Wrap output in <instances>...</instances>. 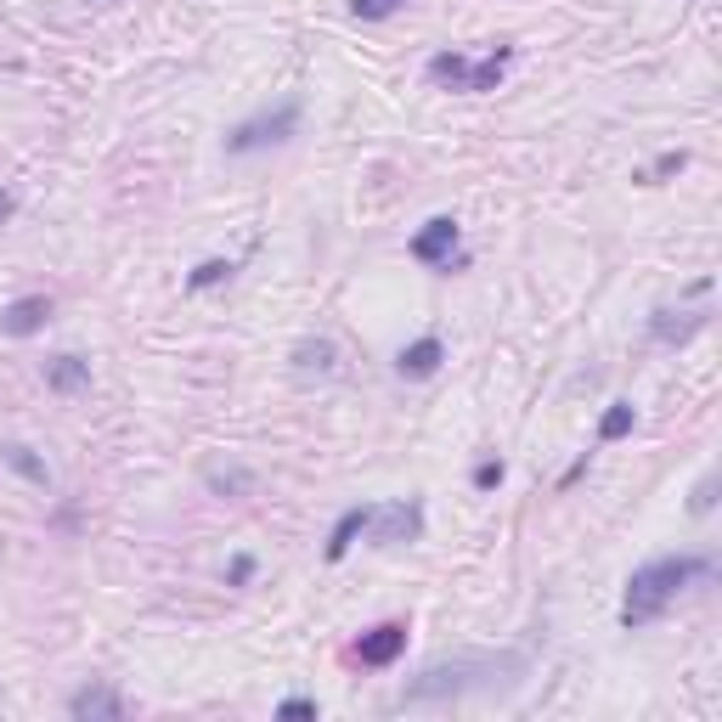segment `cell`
Wrapping results in <instances>:
<instances>
[{
  "mask_svg": "<svg viewBox=\"0 0 722 722\" xmlns=\"http://www.w3.org/2000/svg\"><path fill=\"white\" fill-rule=\"evenodd\" d=\"M508 56H514V51H508V45H497V51L486 56V63H474V69H468V91H492V85L503 80V69H508Z\"/></svg>",
  "mask_w": 722,
  "mask_h": 722,
  "instance_id": "cell-17",
  "label": "cell"
},
{
  "mask_svg": "<svg viewBox=\"0 0 722 722\" xmlns=\"http://www.w3.org/2000/svg\"><path fill=\"white\" fill-rule=\"evenodd\" d=\"M711 503H716V479L705 474L700 486H694V497H689V514H711Z\"/></svg>",
  "mask_w": 722,
  "mask_h": 722,
  "instance_id": "cell-22",
  "label": "cell"
},
{
  "mask_svg": "<svg viewBox=\"0 0 722 722\" xmlns=\"http://www.w3.org/2000/svg\"><path fill=\"white\" fill-rule=\"evenodd\" d=\"M683 164H689V153H660V158H654V169H649V180H667V175H678Z\"/></svg>",
  "mask_w": 722,
  "mask_h": 722,
  "instance_id": "cell-23",
  "label": "cell"
},
{
  "mask_svg": "<svg viewBox=\"0 0 722 722\" xmlns=\"http://www.w3.org/2000/svg\"><path fill=\"white\" fill-rule=\"evenodd\" d=\"M0 457H7V463H12V468H18L23 479H34V486H51V474H45V463H40V457H34V452H29L23 441H12V446H0Z\"/></svg>",
  "mask_w": 722,
  "mask_h": 722,
  "instance_id": "cell-16",
  "label": "cell"
},
{
  "mask_svg": "<svg viewBox=\"0 0 722 722\" xmlns=\"http://www.w3.org/2000/svg\"><path fill=\"white\" fill-rule=\"evenodd\" d=\"M45 322H51V299L45 293H23V299H12V306L0 311V333H7V339H34Z\"/></svg>",
  "mask_w": 722,
  "mask_h": 722,
  "instance_id": "cell-6",
  "label": "cell"
},
{
  "mask_svg": "<svg viewBox=\"0 0 722 722\" xmlns=\"http://www.w3.org/2000/svg\"><path fill=\"white\" fill-rule=\"evenodd\" d=\"M705 328V311H654L649 317V333L660 339V344H683V339H694Z\"/></svg>",
  "mask_w": 722,
  "mask_h": 722,
  "instance_id": "cell-11",
  "label": "cell"
},
{
  "mask_svg": "<svg viewBox=\"0 0 722 722\" xmlns=\"http://www.w3.org/2000/svg\"><path fill=\"white\" fill-rule=\"evenodd\" d=\"M401 7V0H350V12L355 18H368V23H379V18H390Z\"/></svg>",
  "mask_w": 722,
  "mask_h": 722,
  "instance_id": "cell-19",
  "label": "cell"
},
{
  "mask_svg": "<svg viewBox=\"0 0 722 722\" xmlns=\"http://www.w3.org/2000/svg\"><path fill=\"white\" fill-rule=\"evenodd\" d=\"M705 570H711V559H700V554H667V559H649L643 570H632L627 605H621V627L638 632V627L660 621L672 598H678L694 576H705Z\"/></svg>",
  "mask_w": 722,
  "mask_h": 722,
  "instance_id": "cell-1",
  "label": "cell"
},
{
  "mask_svg": "<svg viewBox=\"0 0 722 722\" xmlns=\"http://www.w3.org/2000/svg\"><path fill=\"white\" fill-rule=\"evenodd\" d=\"M373 542H384V548H390V542H412L417 530H424V508H417V503H390V508H379L373 514Z\"/></svg>",
  "mask_w": 722,
  "mask_h": 722,
  "instance_id": "cell-7",
  "label": "cell"
},
{
  "mask_svg": "<svg viewBox=\"0 0 722 722\" xmlns=\"http://www.w3.org/2000/svg\"><path fill=\"white\" fill-rule=\"evenodd\" d=\"M339 368V350H333V339H299L293 344V373H317V379H328Z\"/></svg>",
  "mask_w": 722,
  "mask_h": 722,
  "instance_id": "cell-12",
  "label": "cell"
},
{
  "mask_svg": "<svg viewBox=\"0 0 722 722\" xmlns=\"http://www.w3.org/2000/svg\"><path fill=\"white\" fill-rule=\"evenodd\" d=\"M632 424H638V406L632 401H610L605 417H598V441H627Z\"/></svg>",
  "mask_w": 722,
  "mask_h": 722,
  "instance_id": "cell-13",
  "label": "cell"
},
{
  "mask_svg": "<svg viewBox=\"0 0 722 722\" xmlns=\"http://www.w3.org/2000/svg\"><path fill=\"white\" fill-rule=\"evenodd\" d=\"M249 581H255V559L237 554V559L226 565V587H249Z\"/></svg>",
  "mask_w": 722,
  "mask_h": 722,
  "instance_id": "cell-20",
  "label": "cell"
},
{
  "mask_svg": "<svg viewBox=\"0 0 722 722\" xmlns=\"http://www.w3.org/2000/svg\"><path fill=\"white\" fill-rule=\"evenodd\" d=\"M293 125H299V102L288 96V102H277L271 113L249 118V125H237V131L226 136V153H260V147H277V142L293 136Z\"/></svg>",
  "mask_w": 722,
  "mask_h": 722,
  "instance_id": "cell-2",
  "label": "cell"
},
{
  "mask_svg": "<svg viewBox=\"0 0 722 722\" xmlns=\"http://www.w3.org/2000/svg\"><path fill=\"white\" fill-rule=\"evenodd\" d=\"M401 649H406V621H379L373 632L355 638V660H361V667H395Z\"/></svg>",
  "mask_w": 722,
  "mask_h": 722,
  "instance_id": "cell-4",
  "label": "cell"
},
{
  "mask_svg": "<svg viewBox=\"0 0 722 722\" xmlns=\"http://www.w3.org/2000/svg\"><path fill=\"white\" fill-rule=\"evenodd\" d=\"M45 384H51L56 395L91 390V361H80V355H51V361H45Z\"/></svg>",
  "mask_w": 722,
  "mask_h": 722,
  "instance_id": "cell-10",
  "label": "cell"
},
{
  "mask_svg": "<svg viewBox=\"0 0 722 722\" xmlns=\"http://www.w3.org/2000/svg\"><path fill=\"white\" fill-rule=\"evenodd\" d=\"M373 514H379L373 503H355V508H344V514H339V525L328 530V565H339V559L355 548V536H368Z\"/></svg>",
  "mask_w": 722,
  "mask_h": 722,
  "instance_id": "cell-8",
  "label": "cell"
},
{
  "mask_svg": "<svg viewBox=\"0 0 722 722\" xmlns=\"http://www.w3.org/2000/svg\"><path fill=\"white\" fill-rule=\"evenodd\" d=\"M468 69H474V63H468L463 51H435V56H430V80H441V85H463V91H468Z\"/></svg>",
  "mask_w": 722,
  "mask_h": 722,
  "instance_id": "cell-14",
  "label": "cell"
},
{
  "mask_svg": "<svg viewBox=\"0 0 722 722\" xmlns=\"http://www.w3.org/2000/svg\"><path fill=\"white\" fill-rule=\"evenodd\" d=\"M277 716H317V700L293 694V700H282V705H277Z\"/></svg>",
  "mask_w": 722,
  "mask_h": 722,
  "instance_id": "cell-24",
  "label": "cell"
},
{
  "mask_svg": "<svg viewBox=\"0 0 722 722\" xmlns=\"http://www.w3.org/2000/svg\"><path fill=\"white\" fill-rule=\"evenodd\" d=\"M69 716H74V722H118V716H131V705H125V694L107 689V683H85V689L69 700Z\"/></svg>",
  "mask_w": 722,
  "mask_h": 722,
  "instance_id": "cell-5",
  "label": "cell"
},
{
  "mask_svg": "<svg viewBox=\"0 0 722 722\" xmlns=\"http://www.w3.org/2000/svg\"><path fill=\"white\" fill-rule=\"evenodd\" d=\"M581 474H587V452H581V457H576V463L565 468V479H559V486H576V479H581Z\"/></svg>",
  "mask_w": 722,
  "mask_h": 722,
  "instance_id": "cell-25",
  "label": "cell"
},
{
  "mask_svg": "<svg viewBox=\"0 0 722 722\" xmlns=\"http://www.w3.org/2000/svg\"><path fill=\"white\" fill-rule=\"evenodd\" d=\"M204 479H209L215 497H249V492H255V474H249V468H209Z\"/></svg>",
  "mask_w": 722,
  "mask_h": 722,
  "instance_id": "cell-15",
  "label": "cell"
},
{
  "mask_svg": "<svg viewBox=\"0 0 722 722\" xmlns=\"http://www.w3.org/2000/svg\"><path fill=\"white\" fill-rule=\"evenodd\" d=\"M474 486H479V492H497V486H503V463H497V457H486V463L474 468Z\"/></svg>",
  "mask_w": 722,
  "mask_h": 722,
  "instance_id": "cell-21",
  "label": "cell"
},
{
  "mask_svg": "<svg viewBox=\"0 0 722 722\" xmlns=\"http://www.w3.org/2000/svg\"><path fill=\"white\" fill-rule=\"evenodd\" d=\"M457 220L452 215H435L412 231V260H424V266H457Z\"/></svg>",
  "mask_w": 722,
  "mask_h": 722,
  "instance_id": "cell-3",
  "label": "cell"
},
{
  "mask_svg": "<svg viewBox=\"0 0 722 722\" xmlns=\"http://www.w3.org/2000/svg\"><path fill=\"white\" fill-rule=\"evenodd\" d=\"M231 271H237L231 260H204V266H198V271L187 277V288H193V293H204V288H220V282H226Z\"/></svg>",
  "mask_w": 722,
  "mask_h": 722,
  "instance_id": "cell-18",
  "label": "cell"
},
{
  "mask_svg": "<svg viewBox=\"0 0 722 722\" xmlns=\"http://www.w3.org/2000/svg\"><path fill=\"white\" fill-rule=\"evenodd\" d=\"M12 215H18V198H12L7 187H0V220H12Z\"/></svg>",
  "mask_w": 722,
  "mask_h": 722,
  "instance_id": "cell-26",
  "label": "cell"
},
{
  "mask_svg": "<svg viewBox=\"0 0 722 722\" xmlns=\"http://www.w3.org/2000/svg\"><path fill=\"white\" fill-rule=\"evenodd\" d=\"M441 361H446V344H441L435 333H424V339H412V344L395 355V373H401V379H430Z\"/></svg>",
  "mask_w": 722,
  "mask_h": 722,
  "instance_id": "cell-9",
  "label": "cell"
}]
</instances>
